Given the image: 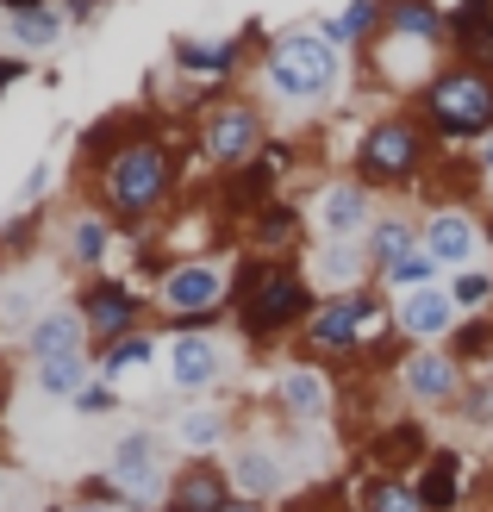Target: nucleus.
Returning <instances> with one entry per match:
<instances>
[{"label": "nucleus", "mask_w": 493, "mask_h": 512, "mask_svg": "<svg viewBox=\"0 0 493 512\" xmlns=\"http://www.w3.org/2000/svg\"><path fill=\"white\" fill-rule=\"evenodd\" d=\"M487 369H493V356H487Z\"/></svg>", "instance_id": "45"}, {"label": "nucleus", "mask_w": 493, "mask_h": 512, "mask_svg": "<svg viewBox=\"0 0 493 512\" xmlns=\"http://www.w3.org/2000/svg\"><path fill=\"white\" fill-rule=\"evenodd\" d=\"M157 363V338H150V331H132V338H119L113 350H100V375L107 381H119L125 369H150Z\"/></svg>", "instance_id": "32"}, {"label": "nucleus", "mask_w": 493, "mask_h": 512, "mask_svg": "<svg viewBox=\"0 0 493 512\" xmlns=\"http://www.w3.org/2000/svg\"><path fill=\"white\" fill-rule=\"evenodd\" d=\"M75 306H82V319H88V338H94V350H113L119 338H132V331H138V319H144V300H138L132 288H125V281H107V275H100V281H88Z\"/></svg>", "instance_id": "9"}, {"label": "nucleus", "mask_w": 493, "mask_h": 512, "mask_svg": "<svg viewBox=\"0 0 493 512\" xmlns=\"http://www.w3.org/2000/svg\"><path fill=\"white\" fill-rule=\"evenodd\" d=\"M19 75H25V63H19V57H0V88L19 82Z\"/></svg>", "instance_id": "41"}, {"label": "nucleus", "mask_w": 493, "mask_h": 512, "mask_svg": "<svg viewBox=\"0 0 493 512\" xmlns=\"http://www.w3.org/2000/svg\"><path fill=\"white\" fill-rule=\"evenodd\" d=\"M88 363H94V350L88 356H50V363H32V388L44 400H75L88 388Z\"/></svg>", "instance_id": "28"}, {"label": "nucleus", "mask_w": 493, "mask_h": 512, "mask_svg": "<svg viewBox=\"0 0 493 512\" xmlns=\"http://www.w3.org/2000/svg\"><path fill=\"white\" fill-rule=\"evenodd\" d=\"M313 275L288 256H244L238 275H231V313H238V331L263 350L281 331H294L313 319Z\"/></svg>", "instance_id": "2"}, {"label": "nucleus", "mask_w": 493, "mask_h": 512, "mask_svg": "<svg viewBox=\"0 0 493 512\" xmlns=\"http://www.w3.org/2000/svg\"><path fill=\"white\" fill-rule=\"evenodd\" d=\"M32 7H57V0H0V13H7V19L13 13H32Z\"/></svg>", "instance_id": "40"}, {"label": "nucleus", "mask_w": 493, "mask_h": 512, "mask_svg": "<svg viewBox=\"0 0 493 512\" xmlns=\"http://www.w3.org/2000/svg\"><path fill=\"white\" fill-rule=\"evenodd\" d=\"M225 481H231V494L238 500H275V494H288V463H281V450L263 444V438H250L225 456Z\"/></svg>", "instance_id": "14"}, {"label": "nucleus", "mask_w": 493, "mask_h": 512, "mask_svg": "<svg viewBox=\"0 0 493 512\" xmlns=\"http://www.w3.org/2000/svg\"><path fill=\"white\" fill-rule=\"evenodd\" d=\"M69 406H75V413H82V419H100V413H113V406H119V388H113L107 375H100V381H88V388L75 394Z\"/></svg>", "instance_id": "36"}, {"label": "nucleus", "mask_w": 493, "mask_h": 512, "mask_svg": "<svg viewBox=\"0 0 493 512\" xmlns=\"http://www.w3.org/2000/svg\"><path fill=\"white\" fill-rule=\"evenodd\" d=\"M412 456H431V444H425V425H412V419H400V425H387L381 431V444H375V463L381 469H406Z\"/></svg>", "instance_id": "31"}, {"label": "nucleus", "mask_w": 493, "mask_h": 512, "mask_svg": "<svg viewBox=\"0 0 493 512\" xmlns=\"http://www.w3.org/2000/svg\"><path fill=\"white\" fill-rule=\"evenodd\" d=\"M300 232H306V213L288 207V200H269V207H256V213H250V238L263 244V250H294Z\"/></svg>", "instance_id": "27"}, {"label": "nucleus", "mask_w": 493, "mask_h": 512, "mask_svg": "<svg viewBox=\"0 0 493 512\" xmlns=\"http://www.w3.org/2000/svg\"><path fill=\"white\" fill-rule=\"evenodd\" d=\"M331 375L319 369V363H288L275 375V413H281V425L288 431H300V425H319L325 413H331Z\"/></svg>", "instance_id": "11"}, {"label": "nucleus", "mask_w": 493, "mask_h": 512, "mask_svg": "<svg viewBox=\"0 0 493 512\" xmlns=\"http://www.w3.org/2000/svg\"><path fill=\"white\" fill-rule=\"evenodd\" d=\"M94 194H100V213H113V219H150V213H163L169 200H175V144L157 138V132L100 138Z\"/></svg>", "instance_id": "1"}, {"label": "nucleus", "mask_w": 493, "mask_h": 512, "mask_svg": "<svg viewBox=\"0 0 493 512\" xmlns=\"http://www.w3.org/2000/svg\"><path fill=\"white\" fill-rule=\"evenodd\" d=\"M419 238H425V256H431V263L437 269H469L475 263V250H481V225L469 219V213H462V207H431L425 219H419Z\"/></svg>", "instance_id": "13"}, {"label": "nucleus", "mask_w": 493, "mask_h": 512, "mask_svg": "<svg viewBox=\"0 0 493 512\" xmlns=\"http://www.w3.org/2000/svg\"><path fill=\"white\" fill-rule=\"evenodd\" d=\"M244 38H175V69L188 75V82H225L244 57Z\"/></svg>", "instance_id": "21"}, {"label": "nucleus", "mask_w": 493, "mask_h": 512, "mask_svg": "<svg viewBox=\"0 0 493 512\" xmlns=\"http://www.w3.org/2000/svg\"><path fill=\"white\" fill-rule=\"evenodd\" d=\"M157 306L181 325V331H200L206 319H219L231 306V275L206 256H188V263H169L157 275Z\"/></svg>", "instance_id": "7"}, {"label": "nucleus", "mask_w": 493, "mask_h": 512, "mask_svg": "<svg viewBox=\"0 0 493 512\" xmlns=\"http://www.w3.org/2000/svg\"><path fill=\"white\" fill-rule=\"evenodd\" d=\"M412 488H419L425 512H456L462 506V456L456 450H431L425 469L412 475Z\"/></svg>", "instance_id": "24"}, {"label": "nucleus", "mask_w": 493, "mask_h": 512, "mask_svg": "<svg viewBox=\"0 0 493 512\" xmlns=\"http://www.w3.org/2000/svg\"><path fill=\"white\" fill-rule=\"evenodd\" d=\"M487 175H493V144H487Z\"/></svg>", "instance_id": "43"}, {"label": "nucleus", "mask_w": 493, "mask_h": 512, "mask_svg": "<svg viewBox=\"0 0 493 512\" xmlns=\"http://www.w3.org/2000/svg\"><path fill=\"white\" fill-rule=\"evenodd\" d=\"M362 306H369V288L356 294H331L313 306V319H306V350L313 356H362Z\"/></svg>", "instance_id": "10"}, {"label": "nucleus", "mask_w": 493, "mask_h": 512, "mask_svg": "<svg viewBox=\"0 0 493 512\" xmlns=\"http://www.w3.org/2000/svg\"><path fill=\"white\" fill-rule=\"evenodd\" d=\"M63 32H69L63 0H57V7H32V13H13V19H7V38H13L19 50H50Z\"/></svg>", "instance_id": "29"}, {"label": "nucleus", "mask_w": 493, "mask_h": 512, "mask_svg": "<svg viewBox=\"0 0 493 512\" xmlns=\"http://www.w3.org/2000/svg\"><path fill=\"white\" fill-rule=\"evenodd\" d=\"M219 512H263V506H256V500H225Z\"/></svg>", "instance_id": "42"}, {"label": "nucleus", "mask_w": 493, "mask_h": 512, "mask_svg": "<svg viewBox=\"0 0 493 512\" xmlns=\"http://www.w3.org/2000/svg\"><path fill=\"white\" fill-rule=\"evenodd\" d=\"M194 144H200V157L213 169L244 175L269 150V119H263L256 100H213V107L200 113V125H194Z\"/></svg>", "instance_id": "6"}, {"label": "nucleus", "mask_w": 493, "mask_h": 512, "mask_svg": "<svg viewBox=\"0 0 493 512\" xmlns=\"http://www.w3.org/2000/svg\"><path fill=\"white\" fill-rule=\"evenodd\" d=\"M425 150H431V132H425V119H375L369 132H362L356 144V182H369V188H406V182H419L425 175Z\"/></svg>", "instance_id": "5"}, {"label": "nucleus", "mask_w": 493, "mask_h": 512, "mask_svg": "<svg viewBox=\"0 0 493 512\" xmlns=\"http://www.w3.org/2000/svg\"><path fill=\"white\" fill-rule=\"evenodd\" d=\"M107 481L119 488L125 506L138 512H163L169 506V488H175V469L163 463V438H150V431H125L107 456Z\"/></svg>", "instance_id": "8"}, {"label": "nucleus", "mask_w": 493, "mask_h": 512, "mask_svg": "<svg viewBox=\"0 0 493 512\" xmlns=\"http://www.w3.org/2000/svg\"><path fill=\"white\" fill-rule=\"evenodd\" d=\"M356 506L362 512H425L419 488H412V475H394V469H375L369 481L356 488Z\"/></svg>", "instance_id": "26"}, {"label": "nucleus", "mask_w": 493, "mask_h": 512, "mask_svg": "<svg viewBox=\"0 0 493 512\" xmlns=\"http://www.w3.org/2000/svg\"><path fill=\"white\" fill-rule=\"evenodd\" d=\"M362 269H375V256H369V238H325V244L313 250V269H306V275H313L319 288L356 294Z\"/></svg>", "instance_id": "20"}, {"label": "nucleus", "mask_w": 493, "mask_h": 512, "mask_svg": "<svg viewBox=\"0 0 493 512\" xmlns=\"http://www.w3.org/2000/svg\"><path fill=\"white\" fill-rule=\"evenodd\" d=\"M487 444H493V431H487Z\"/></svg>", "instance_id": "44"}, {"label": "nucleus", "mask_w": 493, "mask_h": 512, "mask_svg": "<svg viewBox=\"0 0 493 512\" xmlns=\"http://www.w3.org/2000/svg\"><path fill=\"white\" fill-rule=\"evenodd\" d=\"M456 363H475V356H493V319H456L450 344H444Z\"/></svg>", "instance_id": "33"}, {"label": "nucleus", "mask_w": 493, "mask_h": 512, "mask_svg": "<svg viewBox=\"0 0 493 512\" xmlns=\"http://www.w3.org/2000/svg\"><path fill=\"white\" fill-rule=\"evenodd\" d=\"M394 331H406V338H419V344L450 338V331H456V300H450V288L400 294V300H394Z\"/></svg>", "instance_id": "17"}, {"label": "nucleus", "mask_w": 493, "mask_h": 512, "mask_svg": "<svg viewBox=\"0 0 493 512\" xmlns=\"http://www.w3.org/2000/svg\"><path fill=\"white\" fill-rule=\"evenodd\" d=\"M400 388L419 400V406H450V400H462V363L450 350H431V344H419V350H406L400 356Z\"/></svg>", "instance_id": "12"}, {"label": "nucleus", "mask_w": 493, "mask_h": 512, "mask_svg": "<svg viewBox=\"0 0 493 512\" xmlns=\"http://www.w3.org/2000/svg\"><path fill=\"white\" fill-rule=\"evenodd\" d=\"M63 256L82 275H100V263L113 256V213H100V207H82L69 219V238H63Z\"/></svg>", "instance_id": "22"}, {"label": "nucleus", "mask_w": 493, "mask_h": 512, "mask_svg": "<svg viewBox=\"0 0 493 512\" xmlns=\"http://www.w3.org/2000/svg\"><path fill=\"white\" fill-rule=\"evenodd\" d=\"M431 275H437V263L419 250V256H406V263H394V269H381V281L394 288V300L400 294H419V288H431Z\"/></svg>", "instance_id": "34"}, {"label": "nucleus", "mask_w": 493, "mask_h": 512, "mask_svg": "<svg viewBox=\"0 0 493 512\" xmlns=\"http://www.w3.org/2000/svg\"><path fill=\"white\" fill-rule=\"evenodd\" d=\"M50 188V163H32V175H25V200H38Z\"/></svg>", "instance_id": "39"}, {"label": "nucleus", "mask_w": 493, "mask_h": 512, "mask_svg": "<svg viewBox=\"0 0 493 512\" xmlns=\"http://www.w3.org/2000/svg\"><path fill=\"white\" fill-rule=\"evenodd\" d=\"M175 438H181L188 456H213L225 444V413H219V406H194V413L175 419Z\"/></svg>", "instance_id": "30"}, {"label": "nucleus", "mask_w": 493, "mask_h": 512, "mask_svg": "<svg viewBox=\"0 0 493 512\" xmlns=\"http://www.w3.org/2000/svg\"><path fill=\"white\" fill-rule=\"evenodd\" d=\"M225 500H238V494H231V481H225V469L206 463V456H194V463L175 469V488H169L163 512H219Z\"/></svg>", "instance_id": "18"}, {"label": "nucleus", "mask_w": 493, "mask_h": 512, "mask_svg": "<svg viewBox=\"0 0 493 512\" xmlns=\"http://www.w3.org/2000/svg\"><path fill=\"white\" fill-rule=\"evenodd\" d=\"M419 119L431 138L444 144H469L493 132V75L475 63H444L431 75V88L419 94Z\"/></svg>", "instance_id": "4"}, {"label": "nucleus", "mask_w": 493, "mask_h": 512, "mask_svg": "<svg viewBox=\"0 0 493 512\" xmlns=\"http://www.w3.org/2000/svg\"><path fill=\"white\" fill-rule=\"evenodd\" d=\"M69 512H138V506H125L113 481H107V488H100V481H88V488H82V500H75Z\"/></svg>", "instance_id": "37"}, {"label": "nucleus", "mask_w": 493, "mask_h": 512, "mask_svg": "<svg viewBox=\"0 0 493 512\" xmlns=\"http://www.w3.org/2000/svg\"><path fill=\"white\" fill-rule=\"evenodd\" d=\"M94 338H88V319L82 306H44V313L25 325V356L32 363H50V356H88Z\"/></svg>", "instance_id": "15"}, {"label": "nucleus", "mask_w": 493, "mask_h": 512, "mask_svg": "<svg viewBox=\"0 0 493 512\" xmlns=\"http://www.w3.org/2000/svg\"><path fill=\"white\" fill-rule=\"evenodd\" d=\"M425 238H419V219H406V213H381L369 225V256H375V269H394L406 263V256H419Z\"/></svg>", "instance_id": "25"}, {"label": "nucleus", "mask_w": 493, "mask_h": 512, "mask_svg": "<svg viewBox=\"0 0 493 512\" xmlns=\"http://www.w3.org/2000/svg\"><path fill=\"white\" fill-rule=\"evenodd\" d=\"M319 225L325 238H362V225H375V188L344 175V182H325L319 194Z\"/></svg>", "instance_id": "16"}, {"label": "nucleus", "mask_w": 493, "mask_h": 512, "mask_svg": "<svg viewBox=\"0 0 493 512\" xmlns=\"http://www.w3.org/2000/svg\"><path fill=\"white\" fill-rule=\"evenodd\" d=\"M462 419H475V425H487L493 431V381H475V388H462Z\"/></svg>", "instance_id": "38"}, {"label": "nucleus", "mask_w": 493, "mask_h": 512, "mask_svg": "<svg viewBox=\"0 0 493 512\" xmlns=\"http://www.w3.org/2000/svg\"><path fill=\"white\" fill-rule=\"evenodd\" d=\"M450 300H456V313H481V306L493 300V275L487 269H462L450 281Z\"/></svg>", "instance_id": "35"}, {"label": "nucleus", "mask_w": 493, "mask_h": 512, "mask_svg": "<svg viewBox=\"0 0 493 512\" xmlns=\"http://www.w3.org/2000/svg\"><path fill=\"white\" fill-rule=\"evenodd\" d=\"M381 32L444 50V44H450V13L437 7V0H387V25H381Z\"/></svg>", "instance_id": "23"}, {"label": "nucleus", "mask_w": 493, "mask_h": 512, "mask_svg": "<svg viewBox=\"0 0 493 512\" xmlns=\"http://www.w3.org/2000/svg\"><path fill=\"white\" fill-rule=\"evenodd\" d=\"M169 375H175L181 394H206V388L225 375V356H219L213 338H200V331H175V344H169Z\"/></svg>", "instance_id": "19"}, {"label": "nucleus", "mask_w": 493, "mask_h": 512, "mask_svg": "<svg viewBox=\"0 0 493 512\" xmlns=\"http://www.w3.org/2000/svg\"><path fill=\"white\" fill-rule=\"evenodd\" d=\"M263 82H269L275 100L319 107V100H331L337 82H344V50H331L319 32L294 25V32L269 38V50H263Z\"/></svg>", "instance_id": "3"}]
</instances>
